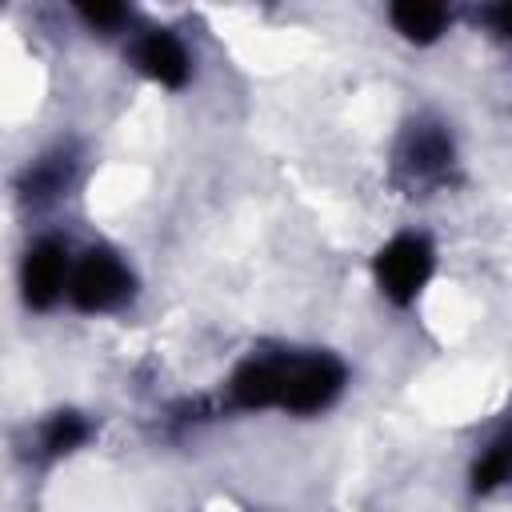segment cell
I'll return each mask as SVG.
<instances>
[{"instance_id":"obj_9","label":"cell","mask_w":512,"mask_h":512,"mask_svg":"<svg viewBox=\"0 0 512 512\" xmlns=\"http://www.w3.org/2000/svg\"><path fill=\"white\" fill-rule=\"evenodd\" d=\"M448 140L440 136V132H416L412 136V164H420V168H432V164H444L448 160Z\"/></svg>"},{"instance_id":"obj_2","label":"cell","mask_w":512,"mask_h":512,"mask_svg":"<svg viewBox=\"0 0 512 512\" xmlns=\"http://www.w3.org/2000/svg\"><path fill=\"white\" fill-rule=\"evenodd\" d=\"M428 272H432V252L420 236H400L376 256V276H380L384 292L400 304H408L424 288Z\"/></svg>"},{"instance_id":"obj_8","label":"cell","mask_w":512,"mask_h":512,"mask_svg":"<svg viewBox=\"0 0 512 512\" xmlns=\"http://www.w3.org/2000/svg\"><path fill=\"white\" fill-rule=\"evenodd\" d=\"M84 436H88V424H84L80 416H72V412H60V416L44 428V448H48L52 456H60V452H72Z\"/></svg>"},{"instance_id":"obj_11","label":"cell","mask_w":512,"mask_h":512,"mask_svg":"<svg viewBox=\"0 0 512 512\" xmlns=\"http://www.w3.org/2000/svg\"><path fill=\"white\" fill-rule=\"evenodd\" d=\"M492 20L500 24V32H508V36H512V8H496V12H492Z\"/></svg>"},{"instance_id":"obj_6","label":"cell","mask_w":512,"mask_h":512,"mask_svg":"<svg viewBox=\"0 0 512 512\" xmlns=\"http://www.w3.org/2000/svg\"><path fill=\"white\" fill-rule=\"evenodd\" d=\"M444 20H448V12H444L440 4H424V0H404V4L392 8V24H396L408 40H420V44L436 40L440 28H444Z\"/></svg>"},{"instance_id":"obj_3","label":"cell","mask_w":512,"mask_h":512,"mask_svg":"<svg viewBox=\"0 0 512 512\" xmlns=\"http://www.w3.org/2000/svg\"><path fill=\"white\" fill-rule=\"evenodd\" d=\"M128 288H132V280L124 272V264L116 256H108V252H88L80 260V268L72 272V300L84 312L116 308L128 296Z\"/></svg>"},{"instance_id":"obj_5","label":"cell","mask_w":512,"mask_h":512,"mask_svg":"<svg viewBox=\"0 0 512 512\" xmlns=\"http://www.w3.org/2000/svg\"><path fill=\"white\" fill-rule=\"evenodd\" d=\"M140 68H144L152 80L172 84V88L188 80V56H184L180 40L168 36V32H152V36L140 44Z\"/></svg>"},{"instance_id":"obj_1","label":"cell","mask_w":512,"mask_h":512,"mask_svg":"<svg viewBox=\"0 0 512 512\" xmlns=\"http://www.w3.org/2000/svg\"><path fill=\"white\" fill-rule=\"evenodd\" d=\"M344 384V368L332 356H296V360H252L236 372L232 396L244 408L280 404L292 412L324 408Z\"/></svg>"},{"instance_id":"obj_10","label":"cell","mask_w":512,"mask_h":512,"mask_svg":"<svg viewBox=\"0 0 512 512\" xmlns=\"http://www.w3.org/2000/svg\"><path fill=\"white\" fill-rule=\"evenodd\" d=\"M80 16L88 24H96V28H108V24H116L124 16V8L120 4H80Z\"/></svg>"},{"instance_id":"obj_4","label":"cell","mask_w":512,"mask_h":512,"mask_svg":"<svg viewBox=\"0 0 512 512\" xmlns=\"http://www.w3.org/2000/svg\"><path fill=\"white\" fill-rule=\"evenodd\" d=\"M64 268H68L64 248L56 240H40L24 260V300L32 308H48L64 288Z\"/></svg>"},{"instance_id":"obj_7","label":"cell","mask_w":512,"mask_h":512,"mask_svg":"<svg viewBox=\"0 0 512 512\" xmlns=\"http://www.w3.org/2000/svg\"><path fill=\"white\" fill-rule=\"evenodd\" d=\"M512 476V424L488 444V452L476 460V472H472V488L476 492H488V488H496L500 480H508Z\"/></svg>"}]
</instances>
